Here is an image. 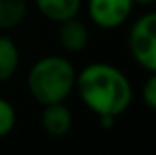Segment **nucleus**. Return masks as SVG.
I'll list each match as a JSON object with an SVG mask.
<instances>
[{
	"label": "nucleus",
	"mask_w": 156,
	"mask_h": 155,
	"mask_svg": "<svg viewBox=\"0 0 156 155\" xmlns=\"http://www.w3.org/2000/svg\"><path fill=\"white\" fill-rule=\"evenodd\" d=\"M78 95L82 102L98 117L122 115L133 100V86L116 66L94 62L76 73Z\"/></svg>",
	"instance_id": "nucleus-1"
},
{
	"label": "nucleus",
	"mask_w": 156,
	"mask_h": 155,
	"mask_svg": "<svg viewBox=\"0 0 156 155\" xmlns=\"http://www.w3.org/2000/svg\"><path fill=\"white\" fill-rule=\"evenodd\" d=\"M76 84L75 66L60 55H49L37 60L27 73V88L42 106L64 102Z\"/></svg>",
	"instance_id": "nucleus-2"
},
{
	"label": "nucleus",
	"mask_w": 156,
	"mask_h": 155,
	"mask_svg": "<svg viewBox=\"0 0 156 155\" xmlns=\"http://www.w3.org/2000/svg\"><path fill=\"white\" fill-rule=\"evenodd\" d=\"M129 51L147 71H156V11L140 17L129 31Z\"/></svg>",
	"instance_id": "nucleus-3"
},
{
	"label": "nucleus",
	"mask_w": 156,
	"mask_h": 155,
	"mask_svg": "<svg viewBox=\"0 0 156 155\" xmlns=\"http://www.w3.org/2000/svg\"><path fill=\"white\" fill-rule=\"evenodd\" d=\"M133 0H89L87 9L91 20L104 29H116L131 15Z\"/></svg>",
	"instance_id": "nucleus-4"
},
{
	"label": "nucleus",
	"mask_w": 156,
	"mask_h": 155,
	"mask_svg": "<svg viewBox=\"0 0 156 155\" xmlns=\"http://www.w3.org/2000/svg\"><path fill=\"white\" fill-rule=\"evenodd\" d=\"M71 126H73V115L64 102H55V104L44 106L42 128L45 133H49L51 137H62V135L69 133Z\"/></svg>",
	"instance_id": "nucleus-5"
},
{
	"label": "nucleus",
	"mask_w": 156,
	"mask_h": 155,
	"mask_svg": "<svg viewBox=\"0 0 156 155\" xmlns=\"http://www.w3.org/2000/svg\"><path fill=\"white\" fill-rule=\"evenodd\" d=\"M58 42L66 51L78 53L89 42V29L76 17L64 20V22H60V28H58Z\"/></svg>",
	"instance_id": "nucleus-6"
},
{
	"label": "nucleus",
	"mask_w": 156,
	"mask_h": 155,
	"mask_svg": "<svg viewBox=\"0 0 156 155\" xmlns=\"http://www.w3.org/2000/svg\"><path fill=\"white\" fill-rule=\"evenodd\" d=\"M38 11L56 24L76 17L82 7V0H37Z\"/></svg>",
	"instance_id": "nucleus-7"
},
{
	"label": "nucleus",
	"mask_w": 156,
	"mask_h": 155,
	"mask_svg": "<svg viewBox=\"0 0 156 155\" xmlns=\"http://www.w3.org/2000/svg\"><path fill=\"white\" fill-rule=\"evenodd\" d=\"M20 64L18 47L9 37L0 35V82H5L13 77Z\"/></svg>",
	"instance_id": "nucleus-8"
},
{
	"label": "nucleus",
	"mask_w": 156,
	"mask_h": 155,
	"mask_svg": "<svg viewBox=\"0 0 156 155\" xmlns=\"http://www.w3.org/2000/svg\"><path fill=\"white\" fill-rule=\"evenodd\" d=\"M27 15L26 0H0V29H13Z\"/></svg>",
	"instance_id": "nucleus-9"
},
{
	"label": "nucleus",
	"mask_w": 156,
	"mask_h": 155,
	"mask_svg": "<svg viewBox=\"0 0 156 155\" xmlns=\"http://www.w3.org/2000/svg\"><path fill=\"white\" fill-rule=\"evenodd\" d=\"M16 124V112L5 99L0 97V139L9 135Z\"/></svg>",
	"instance_id": "nucleus-10"
},
{
	"label": "nucleus",
	"mask_w": 156,
	"mask_h": 155,
	"mask_svg": "<svg viewBox=\"0 0 156 155\" xmlns=\"http://www.w3.org/2000/svg\"><path fill=\"white\" fill-rule=\"evenodd\" d=\"M142 99L151 110H156V71H151V77L145 80L142 89Z\"/></svg>",
	"instance_id": "nucleus-11"
},
{
	"label": "nucleus",
	"mask_w": 156,
	"mask_h": 155,
	"mask_svg": "<svg viewBox=\"0 0 156 155\" xmlns=\"http://www.w3.org/2000/svg\"><path fill=\"white\" fill-rule=\"evenodd\" d=\"M134 4H140V6H149V4H154L156 0H133Z\"/></svg>",
	"instance_id": "nucleus-12"
}]
</instances>
